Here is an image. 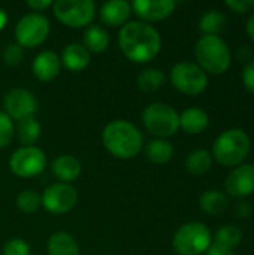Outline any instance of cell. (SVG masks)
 I'll list each match as a JSON object with an SVG mask.
<instances>
[{
  "label": "cell",
  "mask_w": 254,
  "mask_h": 255,
  "mask_svg": "<svg viewBox=\"0 0 254 255\" xmlns=\"http://www.w3.org/2000/svg\"><path fill=\"white\" fill-rule=\"evenodd\" d=\"M52 4H54V1H51V0H28L27 1V6L36 13H40V12L46 10L48 7H52Z\"/></svg>",
  "instance_id": "obj_35"
},
{
  "label": "cell",
  "mask_w": 254,
  "mask_h": 255,
  "mask_svg": "<svg viewBox=\"0 0 254 255\" xmlns=\"http://www.w3.org/2000/svg\"><path fill=\"white\" fill-rule=\"evenodd\" d=\"M31 72L34 78L40 82L54 81L61 72V60L60 55L54 51H42L39 52L31 63Z\"/></svg>",
  "instance_id": "obj_15"
},
{
  "label": "cell",
  "mask_w": 254,
  "mask_h": 255,
  "mask_svg": "<svg viewBox=\"0 0 254 255\" xmlns=\"http://www.w3.org/2000/svg\"><path fill=\"white\" fill-rule=\"evenodd\" d=\"M226 25V16L220 10H208L202 15L199 19V30L204 34H217L225 28Z\"/></svg>",
  "instance_id": "obj_27"
},
{
  "label": "cell",
  "mask_w": 254,
  "mask_h": 255,
  "mask_svg": "<svg viewBox=\"0 0 254 255\" xmlns=\"http://www.w3.org/2000/svg\"><path fill=\"white\" fill-rule=\"evenodd\" d=\"M1 58L7 66H18L24 58V48H21L16 42L6 45L1 52Z\"/></svg>",
  "instance_id": "obj_31"
},
{
  "label": "cell",
  "mask_w": 254,
  "mask_h": 255,
  "mask_svg": "<svg viewBox=\"0 0 254 255\" xmlns=\"http://www.w3.org/2000/svg\"><path fill=\"white\" fill-rule=\"evenodd\" d=\"M226 191L234 197H247L254 193V164L246 163L235 167L225 181Z\"/></svg>",
  "instance_id": "obj_13"
},
{
  "label": "cell",
  "mask_w": 254,
  "mask_h": 255,
  "mask_svg": "<svg viewBox=\"0 0 254 255\" xmlns=\"http://www.w3.org/2000/svg\"><path fill=\"white\" fill-rule=\"evenodd\" d=\"M235 214L238 218H249L252 215V206L247 202H240L235 206Z\"/></svg>",
  "instance_id": "obj_37"
},
{
  "label": "cell",
  "mask_w": 254,
  "mask_h": 255,
  "mask_svg": "<svg viewBox=\"0 0 254 255\" xmlns=\"http://www.w3.org/2000/svg\"><path fill=\"white\" fill-rule=\"evenodd\" d=\"M84 46L88 49V52L100 54L106 51L109 45V33L102 25H88L84 31Z\"/></svg>",
  "instance_id": "obj_21"
},
{
  "label": "cell",
  "mask_w": 254,
  "mask_h": 255,
  "mask_svg": "<svg viewBox=\"0 0 254 255\" xmlns=\"http://www.w3.org/2000/svg\"><path fill=\"white\" fill-rule=\"evenodd\" d=\"M130 4L133 13L144 22L162 21L171 16L177 7L174 0H135Z\"/></svg>",
  "instance_id": "obj_14"
},
{
  "label": "cell",
  "mask_w": 254,
  "mask_h": 255,
  "mask_svg": "<svg viewBox=\"0 0 254 255\" xmlns=\"http://www.w3.org/2000/svg\"><path fill=\"white\" fill-rule=\"evenodd\" d=\"M199 206H201V209L205 214L217 217V215L223 214L228 209L229 200H228V197L223 193H220L217 190H210V191H205L201 196Z\"/></svg>",
  "instance_id": "obj_23"
},
{
  "label": "cell",
  "mask_w": 254,
  "mask_h": 255,
  "mask_svg": "<svg viewBox=\"0 0 254 255\" xmlns=\"http://www.w3.org/2000/svg\"><path fill=\"white\" fill-rule=\"evenodd\" d=\"M195 57L198 66L208 75L225 73L232 61L228 43L217 34H204L195 45Z\"/></svg>",
  "instance_id": "obj_3"
},
{
  "label": "cell",
  "mask_w": 254,
  "mask_h": 255,
  "mask_svg": "<svg viewBox=\"0 0 254 255\" xmlns=\"http://www.w3.org/2000/svg\"><path fill=\"white\" fill-rule=\"evenodd\" d=\"M166 81V75L163 70L156 69V67H148L144 69L136 79V84L139 87L141 91L144 93H154L159 88H162V85Z\"/></svg>",
  "instance_id": "obj_24"
},
{
  "label": "cell",
  "mask_w": 254,
  "mask_h": 255,
  "mask_svg": "<svg viewBox=\"0 0 254 255\" xmlns=\"http://www.w3.org/2000/svg\"><path fill=\"white\" fill-rule=\"evenodd\" d=\"M52 12L63 25L82 28L94 21L96 3L93 0H57L52 4Z\"/></svg>",
  "instance_id": "obj_7"
},
{
  "label": "cell",
  "mask_w": 254,
  "mask_h": 255,
  "mask_svg": "<svg viewBox=\"0 0 254 255\" xmlns=\"http://www.w3.org/2000/svg\"><path fill=\"white\" fill-rule=\"evenodd\" d=\"M142 124L153 136H156V139H166L178 131L180 114L166 103L154 102L144 108Z\"/></svg>",
  "instance_id": "obj_5"
},
{
  "label": "cell",
  "mask_w": 254,
  "mask_h": 255,
  "mask_svg": "<svg viewBox=\"0 0 254 255\" xmlns=\"http://www.w3.org/2000/svg\"><path fill=\"white\" fill-rule=\"evenodd\" d=\"M13 134H15L13 121L3 111H0V149L12 143Z\"/></svg>",
  "instance_id": "obj_30"
},
{
  "label": "cell",
  "mask_w": 254,
  "mask_h": 255,
  "mask_svg": "<svg viewBox=\"0 0 254 255\" xmlns=\"http://www.w3.org/2000/svg\"><path fill=\"white\" fill-rule=\"evenodd\" d=\"M40 202L46 212L52 215H63L75 208L78 202V193L70 184L55 182L45 188L40 196Z\"/></svg>",
  "instance_id": "obj_11"
},
{
  "label": "cell",
  "mask_w": 254,
  "mask_h": 255,
  "mask_svg": "<svg viewBox=\"0 0 254 255\" xmlns=\"http://www.w3.org/2000/svg\"><path fill=\"white\" fill-rule=\"evenodd\" d=\"M61 66H64L70 72H82L85 67H88L91 54L82 43H69L61 51Z\"/></svg>",
  "instance_id": "obj_18"
},
{
  "label": "cell",
  "mask_w": 254,
  "mask_h": 255,
  "mask_svg": "<svg viewBox=\"0 0 254 255\" xmlns=\"http://www.w3.org/2000/svg\"><path fill=\"white\" fill-rule=\"evenodd\" d=\"M3 255H30V247L25 241L13 238L4 244Z\"/></svg>",
  "instance_id": "obj_32"
},
{
  "label": "cell",
  "mask_w": 254,
  "mask_h": 255,
  "mask_svg": "<svg viewBox=\"0 0 254 255\" xmlns=\"http://www.w3.org/2000/svg\"><path fill=\"white\" fill-rule=\"evenodd\" d=\"M48 164L46 154L37 146H19L9 158V169L18 178H34Z\"/></svg>",
  "instance_id": "obj_10"
},
{
  "label": "cell",
  "mask_w": 254,
  "mask_h": 255,
  "mask_svg": "<svg viewBox=\"0 0 254 255\" xmlns=\"http://www.w3.org/2000/svg\"><path fill=\"white\" fill-rule=\"evenodd\" d=\"M16 133L22 146H33V143H36V140L40 137L42 127L34 117H30L18 123Z\"/></svg>",
  "instance_id": "obj_26"
},
{
  "label": "cell",
  "mask_w": 254,
  "mask_h": 255,
  "mask_svg": "<svg viewBox=\"0 0 254 255\" xmlns=\"http://www.w3.org/2000/svg\"><path fill=\"white\" fill-rule=\"evenodd\" d=\"M102 143L115 158L130 160L142 151L144 136L133 123L126 120H114L103 127Z\"/></svg>",
  "instance_id": "obj_2"
},
{
  "label": "cell",
  "mask_w": 254,
  "mask_h": 255,
  "mask_svg": "<svg viewBox=\"0 0 254 255\" xmlns=\"http://www.w3.org/2000/svg\"><path fill=\"white\" fill-rule=\"evenodd\" d=\"M7 21H9V16L6 13V10L0 7V31L7 25Z\"/></svg>",
  "instance_id": "obj_40"
},
{
  "label": "cell",
  "mask_w": 254,
  "mask_h": 255,
  "mask_svg": "<svg viewBox=\"0 0 254 255\" xmlns=\"http://www.w3.org/2000/svg\"><path fill=\"white\" fill-rule=\"evenodd\" d=\"M246 30H247L249 36H250V37L254 40V12L250 15V18H249V21H247Z\"/></svg>",
  "instance_id": "obj_39"
},
{
  "label": "cell",
  "mask_w": 254,
  "mask_h": 255,
  "mask_svg": "<svg viewBox=\"0 0 254 255\" xmlns=\"http://www.w3.org/2000/svg\"><path fill=\"white\" fill-rule=\"evenodd\" d=\"M210 117L202 108H187L180 115V127L187 134H201L207 130Z\"/></svg>",
  "instance_id": "obj_19"
},
{
  "label": "cell",
  "mask_w": 254,
  "mask_h": 255,
  "mask_svg": "<svg viewBox=\"0 0 254 255\" xmlns=\"http://www.w3.org/2000/svg\"><path fill=\"white\" fill-rule=\"evenodd\" d=\"M214 239H216V244L234 250L235 247H238L241 244L243 232H241L240 227H237L234 224H228V226H223L222 229H219Z\"/></svg>",
  "instance_id": "obj_28"
},
{
  "label": "cell",
  "mask_w": 254,
  "mask_h": 255,
  "mask_svg": "<svg viewBox=\"0 0 254 255\" xmlns=\"http://www.w3.org/2000/svg\"><path fill=\"white\" fill-rule=\"evenodd\" d=\"M211 245L210 229L199 221L183 224L174 235L172 247L178 255L205 254Z\"/></svg>",
  "instance_id": "obj_6"
},
{
  "label": "cell",
  "mask_w": 254,
  "mask_h": 255,
  "mask_svg": "<svg viewBox=\"0 0 254 255\" xmlns=\"http://www.w3.org/2000/svg\"><path fill=\"white\" fill-rule=\"evenodd\" d=\"M48 255H81L79 245L67 232H57L49 236L46 242Z\"/></svg>",
  "instance_id": "obj_20"
},
{
  "label": "cell",
  "mask_w": 254,
  "mask_h": 255,
  "mask_svg": "<svg viewBox=\"0 0 254 255\" xmlns=\"http://www.w3.org/2000/svg\"><path fill=\"white\" fill-rule=\"evenodd\" d=\"M243 84L250 93L254 94V60L247 63L243 70Z\"/></svg>",
  "instance_id": "obj_34"
},
{
  "label": "cell",
  "mask_w": 254,
  "mask_h": 255,
  "mask_svg": "<svg viewBox=\"0 0 254 255\" xmlns=\"http://www.w3.org/2000/svg\"><path fill=\"white\" fill-rule=\"evenodd\" d=\"M169 79L180 93L187 96H198L208 85V75L196 63L190 61L177 63L171 69Z\"/></svg>",
  "instance_id": "obj_9"
},
{
  "label": "cell",
  "mask_w": 254,
  "mask_h": 255,
  "mask_svg": "<svg viewBox=\"0 0 254 255\" xmlns=\"http://www.w3.org/2000/svg\"><path fill=\"white\" fill-rule=\"evenodd\" d=\"M252 57H253V51L250 49V46H241L238 49V58L241 61H249L250 63Z\"/></svg>",
  "instance_id": "obj_38"
},
{
  "label": "cell",
  "mask_w": 254,
  "mask_h": 255,
  "mask_svg": "<svg viewBox=\"0 0 254 255\" xmlns=\"http://www.w3.org/2000/svg\"><path fill=\"white\" fill-rule=\"evenodd\" d=\"M205 255H235L234 250L228 248V247H223V245H219V244H211L210 248L207 250Z\"/></svg>",
  "instance_id": "obj_36"
},
{
  "label": "cell",
  "mask_w": 254,
  "mask_h": 255,
  "mask_svg": "<svg viewBox=\"0 0 254 255\" xmlns=\"http://www.w3.org/2000/svg\"><path fill=\"white\" fill-rule=\"evenodd\" d=\"M213 166V155L207 149H195L189 154L186 160V167L193 175H204Z\"/></svg>",
  "instance_id": "obj_25"
},
{
  "label": "cell",
  "mask_w": 254,
  "mask_h": 255,
  "mask_svg": "<svg viewBox=\"0 0 254 255\" xmlns=\"http://www.w3.org/2000/svg\"><path fill=\"white\" fill-rule=\"evenodd\" d=\"M51 172L58 179V182L70 184L81 176L82 166L76 157H73L70 154H61L52 160Z\"/></svg>",
  "instance_id": "obj_17"
},
{
  "label": "cell",
  "mask_w": 254,
  "mask_h": 255,
  "mask_svg": "<svg viewBox=\"0 0 254 255\" xmlns=\"http://www.w3.org/2000/svg\"><path fill=\"white\" fill-rule=\"evenodd\" d=\"M250 137L241 128H229L223 131L213 145V157L226 167L238 166L250 152Z\"/></svg>",
  "instance_id": "obj_4"
},
{
  "label": "cell",
  "mask_w": 254,
  "mask_h": 255,
  "mask_svg": "<svg viewBox=\"0 0 254 255\" xmlns=\"http://www.w3.org/2000/svg\"><path fill=\"white\" fill-rule=\"evenodd\" d=\"M4 114L12 121H22L25 118L34 117L37 111V100L34 94L25 88H13L6 93L3 99Z\"/></svg>",
  "instance_id": "obj_12"
},
{
  "label": "cell",
  "mask_w": 254,
  "mask_h": 255,
  "mask_svg": "<svg viewBox=\"0 0 254 255\" xmlns=\"http://www.w3.org/2000/svg\"><path fill=\"white\" fill-rule=\"evenodd\" d=\"M40 206V196L33 190H24L16 196V208L24 214H34Z\"/></svg>",
  "instance_id": "obj_29"
},
{
  "label": "cell",
  "mask_w": 254,
  "mask_h": 255,
  "mask_svg": "<svg viewBox=\"0 0 254 255\" xmlns=\"http://www.w3.org/2000/svg\"><path fill=\"white\" fill-rule=\"evenodd\" d=\"M132 15V4L127 0H109L100 6V21L108 27H123L129 22Z\"/></svg>",
  "instance_id": "obj_16"
},
{
  "label": "cell",
  "mask_w": 254,
  "mask_h": 255,
  "mask_svg": "<svg viewBox=\"0 0 254 255\" xmlns=\"http://www.w3.org/2000/svg\"><path fill=\"white\" fill-rule=\"evenodd\" d=\"M118 46L123 55L133 63L154 60L162 48V37L157 28L144 21H129L118 33Z\"/></svg>",
  "instance_id": "obj_1"
},
{
  "label": "cell",
  "mask_w": 254,
  "mask_h": 255,
  "mask_svg": "<svg viewBox=\"0 0 254 255\" xmlns=\"http://www.w3.org/2000/svg\"><path fill=\"white\" fill-rule=\"evenodd\" d=\"M51 31V22L43 13L30 12L21 16L15 25V40L21 48H36L42 45Z\"/></svg>",
  "instance_id": "obj_8"
},
{
  "label": "cell",
  "mask_w": 254,
  "mask_h": 255,
  "mask_svg": "<svg viewBox=\"0 0 254 255\" xmlns=\"http://www.w3.org/2000/svg\"><path fill=\"white\" fill-rule=\"evenodd\" d=\"M226 6L237 13H246L254 7V0H228Z\"/></svg>",
  "instance_id": "obj_33"
},
{
  "label": "cell",
  "mask_w": 254,
  "mask_h": 255,
  "mask_svg": "<svg viewBox=\"0 0 254 255\" xmlns=\"http://www.w3.org/2000/svg\"><path fill=\"white\" fill-rule=\"evenodd\" d=\"M174 155V146L166 139H153L145 145V157L154 164H165Z\"/></svg>",
  "instance_id": "obj_22"
}]
</instances>
